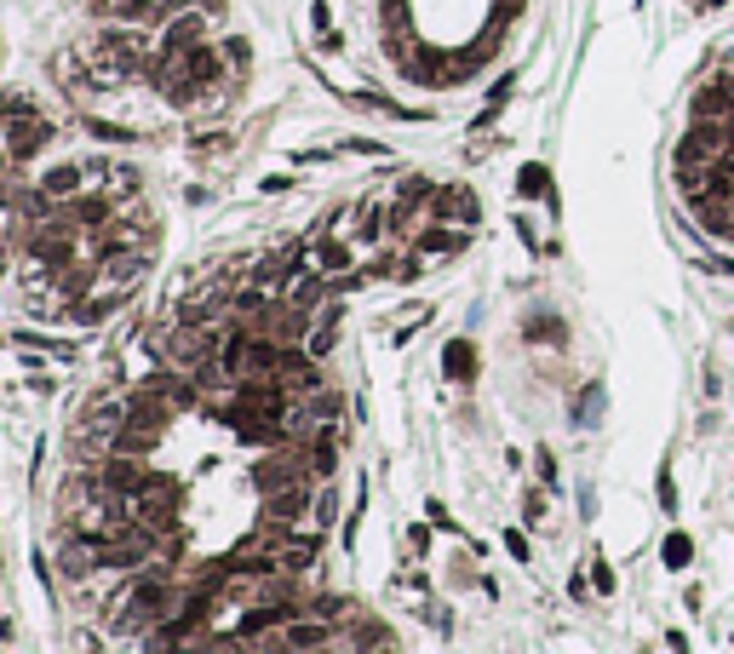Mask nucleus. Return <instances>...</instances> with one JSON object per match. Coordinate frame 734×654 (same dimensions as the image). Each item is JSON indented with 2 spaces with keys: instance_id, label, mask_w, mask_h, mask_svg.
<instances>
[{
  "instance_id": "obj_1",
  "label": "nucleus",
  "mask_w": 734,
  "mask_h": 654,
  "mask_svg": "<svg viewBox=\"0 0 734 654\" xmlns=\"http://www.w3.org/2000/svg\"><path fill=\"white\" fill-rule=\"evenodd\" d=\"M155 87H161L167 104L178 109H218L236 92V81H230V64L218 46H184V52H155Z\"/></svg>"
},
{
  "instance_id": "obj_2",
  "label": "nucleus",
  "mask_w": 734,
  "mask_h": 654,
  "mask_svg": "<svg viewBox=\"0 0 734 654\" xmlns=\"http://www.w3.org/2000/svg\"><path fill=\"white\" fill-rule=\"evenodd\" d=\"M87 69L98 87H121V81H138L155 69V52L144 35H104V41L87 52Z\"/></svg>"
},
{
  "instance_id": "obj_3",
  "label": "nucleus",
  "mask_w": 734,
  "mask_h": 654,
  "mask_svg": "<svg viewBox=\"0 0 734 654\" xmlns=\"http://www.w3.org/2000/svg\"><path fill=\"white\" fill-rule=\"evenodd\" d=\"M213 356H218V333H213V327H201V322H190V316L173 322L161 339H155V362L190 373V379H201V373L213 368Z\"/></svg>"
},
{
  "instance_id": "obj_4",
  "label": "nucleus",
  "mask_w": 734,
  "mask_h": 654,
  "mask_svg": "<svg viewBox=\"0 0 734 654\" xmlns=\"http://www.w3.org/2000/svg\"><path fill=\"white\" fill-rule=\"evenodd\" d=\"M144 270H150V247H138V241H104V247H98V282H92V293L121 299L127 287L144 282Z\"/></svg>"
},
{
  "instance_id": "obj_5",
  "label": "nucleus",
  "mask_w": 734,
  "mask_h": 654,
  "mask_svg": "<svg viewBox=\"0 0 734 654\" xmlns=\"http://www.w3.org/2000/svg\"><path fill=\"white\" fill-rule=\"evenodd\" d=\"M127 500V523H144V528H173V517H178V482L173 477H161V471H150V477L138 482L132 494H121Z\"/></svg>"
},
{
  "instance_id": "obj_6",
  "label": "nucleus",
  "mask_w": 734,
  "mask_h": 654,
  "mask_svg": "<svg viewBox=\"0 0 734 654\" xmlns=\"http://www.w3.org/2000/svg\"><path fill=\"white\" fill-rule=\"evenodd\" d=\"M127 408H132V396H92V408L81 414V425H75L81 448L109 454V448H115V436H121V425H127Z\"/></svg>"
},
{
  "instance_id": "obj_7",
  "label": "nucleus",
  "mask_w": 734,
  "mask_h": 654,
  "mask_svg": "<svg viewBox=\"0 0 734 654\" xmlns=\"http://www.w3.org/2000/svg\"><path fill=\"white\" fill-rule=\"evenodd\" d=\"M167 425H173L167 414H155V408L132 402V408H127V425H121V436H115V448H121V454H144V459H150L155 448H161Z\"/></svg>"
},
{
  "instance_id": "obj_8",
  "label": "nucleus",
  "mask_w": 734,
  "mask_h": 654,
  "mask_svg": "<svg viewBox=\"0 0 734 654\" xmlns=\"http://www.w3.org/2000/svg\"><path fill=\"white\" fill-rule=\"evenodd\" d=\"M304 264H310L316 276H327V282H339V276H350L356 270V253H350V241H339V236H310L304 241Z\"/></svg>"
},
{
  "instance_id": "obj_9",
  "label": "nucleus",
  "mask_w": 734,
  "mask_h": 654,
  "mask_svg": "<svg viewBox=\"0 0 734 654\" xmlns=\"http://www.w3.org/2000/svg\"><path fill=\"white\" fill-rule=\"evenodd\" d=\"M98 482H104L109 494H132L144 477H150V459L144 454H121V448H109V454H98Z\"/></svg>"
},
{
  "instance_id": "obj_10",
  "label": "nucleus",
  "mask_w": 734,
  "mask_h": 654,
  "mask_svg": "<svg viewBox=\"0 0 734 654\" xmlns=\"http://www.w3.org/2000/svg\"><path fill=\"white\" fill-rule=\"evenodd\" d=\"M87 184H92L104 201H115V207L138 196V173H132L127 161H98V155H92V161H87Z\"/></svg>"
},
{
  "instance_id": "obj_11",
  "label": "nucleus",
  "mask_w": 734,
  "mask_h": 654,
  "mask_svg": "<svg viewBox=\"0 0 734 654\" xmlns=\"http://www.w3.org/2000/svg\"><path fill=\"white\" fill-rule=\"evenodd\" d=\"M46 138H52V121L35 115V109H23V115L6 121V155H12V161H29V155H41Z\"/></svg>"
},
{
  "instance_id": "obj_12",
  "label": "nucleus",
  "mask_w": 734,
  "mask_h": 654,
  "mask_svg": "<svg viewBox=\"0 0 734 654\" xmlns=\"http://www.w3.org/2000/svg\"><path fill=\"white\" fill-rule=\"evenodd\" d=\"M431 218H436V224H465V230H471V224H476V196H471L465 184L431 190Z\"/></svg>"
},
{
  "instance_id": "obj_13",
  "label": "nucleus",
  "mask_w": 734,
  "mask_h": 654,
  "mask_svg": "<svg viewBox=\"0 0 734 654\" xmlns=\"http://www.w3.org/2000/svg\"><path fill=\"white\" fill-rule=\"evenodd\" d=\"M81 190H87V161L46 167V173H41V196H52V201H75Z\"/></svg>"
},
{
  "instance_id": "obj_14",
  "label": "nucleus",
  "mask_w": 734,
  "mask_h": 654,
  "mask_svg": "<svg viewBox=\"0 0 734 654\" xmlns=\"http://www.w3.org/2000/svg\"><path fill=\"white\" fill-rule=\"evenodd\" d=\"M201 41H207V18L201 12H173V18H167L161 52H184V46H201Z\"/></svg>"
},
{
  "instance_id": "obj_15",
  "label": "nucleus",
  "mask_w": 734,
  "mask_h": 654,
  "mask_svg": "<svg viewBox=\"0 0 734 654\" xmlns=\"http://www.w3.org/2000/svg\"><path fill=\"white\" fill-rule=\"evenodd\" d=\"M465 247H471L465 224H459V230L436 224V230H419V236H413V253H431V259H454V253H465Z\"/></svg>"
},
{
  "instance_id": "obj_16",
  "label": "nucleus",
  "mask_w": 734,
  "mask_h": 654,
  "mask_svg": "<svg viewBox=\"0 0 734 654\" xmlns=\"http://www.w3.org/2000/svg\"><path fill=\"white\" fill-rule=\"evenodd\" d=\"M333 333H339V305H327V310H322V322H310V333H304V350L322 362L327 350H333Z\"/></svg>"
},
{
  "instance_id": "obj_17",
  "label": "nucleus",
  "mask_w": 734,
  "mask_h": 654,
  "mask_svg": "<svg viewBox=\"0 0 734 654\" xmlns=\"http://www.w3.org/2000/svg\"><path fill=\"white\" fill-rule=\"evenodd\" d=\"M442 368H448V379H459V385L476 379V350H471V339H454V345L442 350Z\"/></svg>"
},
{
  "instance_id": "obj_18",
  "label": "nucleus",
  "mask_w": 734,
  "mask_h": 654,
  "mask_svg": "<svg viewBox=\"0 0 734 654\" xmlns=\"http://www.w3.org/2000/svg\"><path fill=\"white\" fill-rule=\"evenodd\" d=\"M517 190H522V196H545L550 207H557V196H550V178H545V167H540V161H528V167L517 173Z\"/></svg>"
},
{
  "instance_id": "obj_19",
  "label": "nucleus",
  "mask_w": 734,
  "mask_h": 654,
  "mask_svg": "<svg viewBox=\"0 0 734 654\" xmlns=\"http://www.w3.org/2000/svg\"><path fill=\"white\" fill-rule=\"evenodd\" d=\"M597 419H603V385H585L574 402V425H597Z\"/></svg>"
},
{
  "instance_id": "obj_20",
  "label": "nucleus",
  "mask_w": 734,
  "mask_h": 654,
  "mask_svg": "<svg viewBox=\"0 0 734 654\" xmlns=\"http://www.w3.org/2000/svg\"><path fill=\"white\" fill-rule=\"evenodd\" d=\"M127 18H138V23H150V18H167V12H173V0H127Z\"/></svg>"
},
{
  "instance_id": "obj_21",
  "label": "nucleus",
  "mask_w": 734,
  "mask_h": 654,
  "mask_svg": "<svg viewBox=\"0 0 734 654\" xmlns=\"http://www.w3.org/2000/svg\"><path fill=\"white\" fill-rule=\"evenodd\" d=\"M689 557H694L689 540H683V534H666V568H689Z\"/></svg>"
},
{
  "instance_id": "obj_22",
  "label": "nucleus",
  "mask_w": 734,
  "mask_h": 654,
  "mask_svg": "<svg viewBox=\"0 0 734 654\" xmlns=\"http://www.w3.org/2000/svg\"><path fill=\"white\" fill-rule=\"evenodd\" d=\"M528 339H550V345H562V322H550V316H534V322H528Z\"/></svg>"
},
{
  "instance_id": "obj_23",
  "label": "nucleus",
  "mask_w": 734,
  "mask_h": 654,
  "mask_svg": "<svg viewBox=\"0 0 734 654\" xmlns=\"http://www.w3.org/2000/svg\"><path fill=\"white\" fill-rule=\"evenodd\" d=\"M87 132H98V138H109V144H127L132 138L127 127H115V121H87Z\"/></svg>"
},
{
  "instance_id": "obj_24",
  "label": "nucleus",
  "mask_w": 734,
  "mask_h": 654,
  "mask_svg": "<svg viewBox=\"0 0 734 654\" xmlns=\"http://www.w3.org/2000/svg\"><path fill=\"white\" fill-rule=\"evenodd\" d=\"M660 505H666V511H677V488H671V471L660 465Z\"/></svg>"
},
{
  "instance_id": "obj_25",
  "label": "nucleus",
  "mask_w": 734,
  "mask_h": 654,
  "mask_svg": "<svg viewBox=\"0 0 734 654\" xmlns=\"http://www.w3.org/2000/svg\"><path fill=\"white\" fill-rule=\"evenodd\" d=\"M591 580H597V591H614V568H608V563H597Z\"/></svg>"
},
{
  "instance_id": "obj_26",
  "label": "nucleus",
  "mask_w": 734,
  "mask_h": 654,
  "mask_svg": "<svg viewBox=\"0 0 734 654\" xmlns=\"http://www.w3.org/2000/svg\"><path fill=\"white\" fill-rule=\"evenodd\" d=\"M505 545H511V557H517V563H528V540H522V534H505Z\"/></svg>"
},
{
  "instance_id": "obj_27",
  "label": "nucleus",
  "mask_w": 734,
  "mask_h": 654,
  "mask_svg": "<svg viewBox=\"0 0 734 654\" xmlns=\"http://www.w3.org/2000/svg\"><path fill=\"white\" fill-rule=\"evenodd\" d=\"M6 161H12V155H0V173H6Z\"/></svg>"
},
{
  "instance_id": "obj_28",
  "label": "nucleus",
  "mask_w": 734,
  "mask_h": 654,
  "mask_svg": "<svg viewBox=\"0 0 734 654\" xmlns=\"http://www.w3.org/2000/svg\"><path fill=\"white\" fill-rule=\"evenodd\" d=\"M104 6H115V0H104Z\"/></svg>"
}]
</instances>
